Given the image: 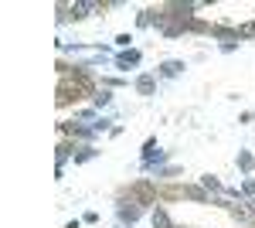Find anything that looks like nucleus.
<instances>
[{"instance_id": "nucleus-1", "label": "nucleus", "mask_w": 255, "mask_h": 228, "mask_svg": "<svg viewBox=\"0 0 255 228\" xmlns=\"http://www.w3.org/2000/svg\"><path fill=\"white\" fill-rule=\"evenodd\" d=\"M96 89V82L89 78V72L85 68H65L61 65V85H58V106H68L72 99H79V95H89Z\"/></svg>"}, {"instance_id": "nucleus-4", "label": "nucleus", "mask_w": 255, "mask_h": 228, "mask_svg": "<svg viewBox=\"0 0 255 228\" xmlns=\"http://www.w3.org/2000/svg\"><path fill=\"white\" fill-rule=\"evenodd\" d=\"M153 228H177L174 222H170V215H167V208H153Z\"/></svg>"}, {"instance_id": "nucleus-5", "label": "nucleus", "mask_w": 255, "mask_h": 228, "mask_svg": "<svg viewBox=\"0 0 255 228\" xmlns=\"http://www.w3.org/2000/svg\"><path fill=\"white\" fill-rule=\"evenodd\" d=\"M65 10H72V17H85V14L99 10V3H68Z\"/></svg>"}, {"instance_id": "nucleus-3", "label": "nucleus", "mask_w": 255, "mask_h": 228, "mask_svg": "<svg viewBox=\"0 0 255 228\" xmlns=\"http://www.w3.org/2000/svg\"><path fill=\"white\" fill-rule=\"evenodd\" d=\"M119 218L133 225V222H136V218H139V205H136V201H129V205L123 201V205H119Z\"/></svg>"}, {"instance_id": "nucleus-2", "label": "nucleus", "mask_w": 255, "mask_h": 228, "mask_svg": "<svg viewBox=\"0 0 255 228\" xmlns=\"http://www.w3.org/2000/svg\"><path fill=\"white\" fill-rule=\"evenodd\" d=\"M129 194H133L136 201H143V205H153V201H157V191L150 188V184H133Z\"/></svg>"}, {"instance_id": "nucleus-10", "label": "nucleus", "mask_w": 255, "mask_h": 228, "mask_svg": "<svg viewBox=\"0 0 255 228\" xmlns=\"http://www.w3.org/2000/svg\"><path fill=\"white\" fill-rule=\"evenodd\" d=\"M238 164H242L245 171H252V157H249V153H238Z\"/></svg>"}, {"instance_id": "nucleus-9", "label": "nucleus", "mask_w": 255, "mask_h": 228, "mask_svg": "<svg viewBox=\"0 0 255 228\" xmlns=\"http://www.w3.org/2000/svg\"><path fill=\"white\" fill-rule=\"evenodd\" d=\"M92 153H96V150H89V147H82V150L75 153V160H79V164H85V160H92Z\"/></svg>"}, {"instance_id": "nucleus-6", "label": "nucleus", "mask_w": 255, "mask_h": 228, "mask_svg": "<svg viewBox=\"0 0 255 228\" xmlns=\"http://www.w3.org/2000/svg\"><path fill=\"white\" fill-rule=\"evenodd\" d=\"M180 68H184V61H163V65H160V75L174 78V75H180Z\"/></svg>"}, {"instance_id": "nucleus-7", "label": "nucleus", "mask_w": 255, "mask_h": 228, "mask_svg": "<svg viewBox=\"0 0 255 228\" xmlns=\"http://www.w3.org/2000/svg\"><path fill=\"white\" fill-rule=\"evenodd\" d=\"M139 61V51H123L119 55V68H129V65H136Z\"/></svg>"}, {"instance_id": "nucleus-12", "label": "nucleus", "mask_w": 255, "mask_h": 228, "mask_svg": "<svg viewBox=\"0 0 255 228\" xmlns=\"http://www.w3.org/2000/svg\"><path fill=\"white\" fill-rule=\"evenodd\" d=\"M204 188H211V191H221V184H218L215 177H204Z\"/></svg>"}, {"instance_id": "nucleus-11", "label": "nucleus", "mask_w": 255, "mask_h": 228, "mask_svg": "<svg viewBox=\"0 0 255 228\" xmlns=\"http://www.w3.org/2000/svg\"><path fill=\"white\" fill-rule=\"evenodd\" d=\"M109 99H113L109 92H99V95H96V106H109Z\"/></svg>"}, {"instance_id": "nucleus-8", "label": "nucleus", "mask_w": 255, "mask_h": 228, "mask_svg": "<svg viewBox=\"0 0 255 228\" xmlns=\"http://www.w3.org/2000/svg\"><path fill=\"white\" fill-rule=\"evenodd\" d=\"M136 89H139V92H143V95H150V92H153V78H150V75H139Z\"/></svg>"}, {"instance_id": "nucleus-13", "label": "nucleus", "mask_w": 255, "mask_h": 228, "mask_svg": "<svg viewBox=\"0 0 255 228\" xmlns=\"http://www.w3.org/2000/svg\"><path fill=\"white\" fill-rule=\"evenodd\" d=\"M177 228H180V225H177Z\"/></svg>"}]
</instances>
